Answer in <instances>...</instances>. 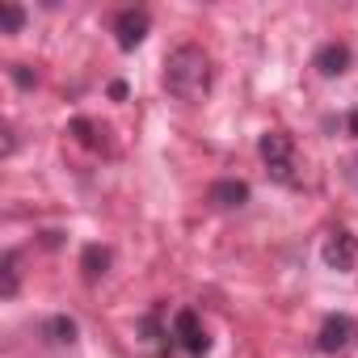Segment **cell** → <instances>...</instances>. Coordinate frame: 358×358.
Here are the masks:
<instances>
[{"instance_id": "6da1fadb", "label": "cell", "mask_w": 358, "mask_h": 358, "mask_svg": "<svg viewBox=\"0 0 358 358\" xmlns=\"http://www.w3.org/2000/svg\"><path fill=\"white\" fill-rule=\"evenodd\" d=\"M164 89L186 101V106H199L207 93H211V55L194 43H182L173 47L169 59H164Z\"/></svg>"}, {"instance_id": "7a4b0ae2", "label": "cell", "mask_w": 358, "mask_h": 358, "mask_svg": "<svg viewBox=\"0 0 358 358\" xmlns=\"http://www.w3.org/2000/svg\"><path fill=\"white\" fill-rule=\"evenodd\" d=\"M257 152H262V160H266V169L278 186H299V173H295L299 160H295V143H291L287 131H266Z\"/></svg>"}, {"instance_id": "3957f363", "label": "cell", "mask_w": 358, "mask_h": 358, "mask_svg": "<svg viewBox=\"0 0 358 358\" xmlns=\"http://www.w3.org/2000/svg\"><path fill=\"white\" fill-rule=\"evenodd\" d=\"M320 257H324V266H329V270L350 274V270H354V262H358V241H354L345 228H333V232L324 236V245H320Z\"/></svg>"}, {"instance_id": "277c9868", "label": "cell", "mask_w": 358, "mask_h": 358, "mask_svg": "<svg viewBox=\"0 0 358 358\" xmlns=\"http://www.w3.org/2000/svg\"><path fill=\"white\" fill-rule=\"evenodd\" d=\"M173 337L182 341V350H186V354H194V358H203V354L211 350V337H207L203 320H199L190 308H182V312L173 316Z\"/></svg>"}, {"instance_id": "5b68a950", "label": "cell", "mask_w": 358, "mask_h": 358, "mask_svg": "<svg viewBox=\"0 0 358 358\" xmlns=\"http://www.w3.org/2000/svg\"><path fill=\"white\" fill-rule=\"evenodd\" d=\"M114 38H118L122 51H135V47L148 38V13H143V9H122V13L114 17Z\"/></svg>"}, {"instance_id": "8992f818", "label": "cell", "mask_w": 358, "mask_h": 358, "mask_svg": "<svg viewBox=\"0 0 358 358\" xmlns=\"http://www.w3.org/2000/svg\"><path fill=\"white\" fill-rule=\"evenodd\" d=\"M354 320L350 316H329L324 324H320V337H316V350L320 354H337V350H345L350 341H354Z\"/></svg>"}, {"instance_id": "52a82bcc", "label": "cell", "mask_w": 358, "mask_h": 358, "mask_svg": "<svg viewBox=\"0 0 358 358\" xmlns=\"http://www.w3.org/2000/svg\"><path fill=\"white\" fill-rule=\"evenodd\" d=\"M345 68H350V47L345 43H324L316 51V72L320 76H341Z\"/></svg>"}, {"instance_id": "ba28073f", "label": "cell", "mask_w": 358, "mask_h": 358, "mask_svg": "<svg viewBox=\"0 0 358 358\" xmlns=\"http://www.w3.org/2000/svg\"><path fill=\"white\" fill-rule=\"evenodd\" d=\"M211 203L215 207H245L249 203V186L245 182H215L211 186Z\"/></svg>"}, {"instance_id": "9c48e42d", "label": "cell", "mask_w": 358, "mask_h": 358, "mask_svg": "<svg viewBox=\"0 0 358 358\" xmlns=\"http://www.w3.org/2000/svg\"><path fill=\"white\" fill-rule=\"evenodd\" d=\"M43 333H47V341H55V345H72V341H76V324H72L68 316H51V320L43 324Z\"/></svg>"}, {"instance_id": "30bf717a", "label": "cell", "mask_w": 358, "mask_h": 358, "mask_svg": "<svg viewBox=\"0 0 358 358\" xmlns=\"http://www.w3.org/2000/svg\"><path fill=\"white\" fill-rule=\"evenodd\" d=\"M80 266H85V278H97V274H106L110 253H106L101 245H89V249H85V257H80Z\"/></svg>"}, {"instance_id": "8fae6325", "label": "cell", "mask_w": 358, "mask_h": 358, "mask_svg": "<svg viewBox=\"0 0 358 358\" xmlns=\"http://www.w3.org/2000/svg\"><path fill=\"white\" fill-rule=\"evenodd\" d=\"M0 270H5V299H13L17 295V282H22V270H17V253L13 249L0 257Z\"/></svg>"}, {"instance_id": "7c38bea8", "label": "cell", "mask_w": 358, "mask_h": 358, "mask_svg": "<svg viewBox=\"0 0 358 358\" xmlns=\"http://www.w3.org/2000/svg\"><path fill=\"white\" fill-rule=\"evenodd\" d=\"M0 22H5V34H17V30L26 26V13H22V5L5 0V5H0Z\"/></svg>"}, {"instance_id": "4fadbf2b", "label": "cell", "mask_w": 358, "mask_h": 358, "mask_svg": "<svg viewBox=\"0 0 358 358\" xmlns=\"http://www.w3.org/2000/svg\"><path fill=\"white\" fill-rule=\"evenodd\" d=\"M9 72H13V80H17L22 89H30V85H34V72H30V68H22V64H13Z\"/></svg>"}, {"instance_id": "5bb4252c", "label": "cell", "mask_w": 358, "mask_h": 358, "mask_svg": "<svg viewBox=\"0 0 358 358\" xmlns=\"http://www.w3.org/2000/svg\"><path fill=\"white\" fill-rule=\"evenodd\" d=\"M350 131H354V135H358V110H354V114H350Z\"/></svg>"}]
</instances>
